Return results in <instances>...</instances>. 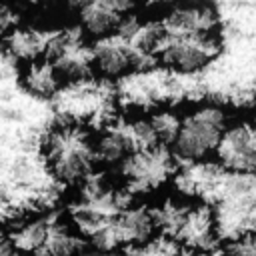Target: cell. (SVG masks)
<instances>
[{
    "label": "cell",
    "mask_w": 256,
    "mask_h": 256,
    "mask_svg": "<svg viewBox=\"0 0 256 256\" xmlns=\"http://www.w3.org/2000/svg\"><path fill=\"white\" fill-rule=\"evenodd\" d=\"M50 58L62 70L66 80H76L94 74V54H92V40L80 34L70 22L64 28L62 36L58 38Z\"/></svg>",
    "instance_id": "obj_14"
},
{
    "label": "cell",
    "mask_w": 256,
    "mask_h": 256,
    "mask_svg": "<svg viewBox=\"0 0 256 256\" xmlns=\"http://www.w3.org/2000/svg\"><path fill=\"white\" fill-rule=\"evenodd\" d=\"M156 234L178 242L188 254L202 256L220 248L222 230L216 206L174 188L148 202Z\"/></svg>",
    "instance_id": "obj_1"
},
{
    "label": "cell",
    "mask_w": 256,
    "mask_h": 256,
    "mask_svg": "<svg viewBox=\"0 0 256 256\" xmlns=\"http://www.w3.org/2000/svg\"><path fill=\"white\" fill-rule=\"evenodd\" d=\"M212 162L232 178L256 176V120L232 116Z\"/></svg>",
    "instance_id": "obj_12"
},
{
    "label": "cell",
    "mask_w": 256,
    "mask_h": 256,
    "mask_svg": "<svg viewBox=\"0 0 256 256\" xmlns=\"http://www.w3.org/2000/svg\"><path fill=\"white\" fill-rule=\"evenodd\" d=\"M254 112H256V110H254ZM254 120H256V114H254Z\"/></svg>",
    "instance_id": "obj_20"
},
{
    "label": "cell",
    "mask_w": 256,
    "mask_h": 256,
    "mask_svg": "<svg viewBox=\"0 0 256 256\" xmlns=\"http://www.w3.org/2000/svg\"><path fill=\"white\" fill-rule=\"evenodd\" d=\"M220 250L224 256H256V224L226 236Z\"/></svg>",
    "instance_id": "obj_18"
},
{
    "label": "cell",
    "mask_w": 256,
    "mask_h": 256,
    "mask_svg": "<svg viewBox=\"0 0 256 256\" xmlns=\"http://www.w3.org/2000/svg\"><path fill=\"white\" fill-rule=\"evenodd\" d=\"M230 118L228 108L212 100L194 102L178 110V126L170 150L180 166L212 162Z\"/></svg>",
    "instance_id": "obj_6"
},
{
    "label": "cell",
    "mask_w": 256,
    "mask_h": 256,
    "mask_svg": "<svg viewBox=\"0 0 256 256\" xmlns=\"http://www.w3.org/2000/svg\"><path fill=\"white\" fill-rule=\"evenodd\" d=\"M38 156L58 188L74 190L102 172L96 130L76 122H52L40 138Z\"/></svg>",
    "instance_id": "obj_2"
},
{
    "label": "cell",
    "mask_w": 256,
    "mask_h": 256,
    "mask_svg": "<svg viewBox=\"0 0 256 256\" xmlns=\"http://www.w3.org/2000/svg\"><path fill=\"white\" fill-rule=\"evenodd\" d=\"M68 22L60 16H30L0 48L18 66L38 58H50Z\"/></svg>",
    "instance_id": "obj_13"
},
{
    "label": "cell",
    "mask_w": 256,
    "mask_h": 256,
    "mask_svg": "<svg viewBox=\"0 0 256 256\" xmlns=\"http://www.w3.org/2000/svg\"><path fill=\"white\" fill-rule=\"evenodd\" d=\"M16 76L20 88L34 100L52 102L62 86L68 82L62 70L52 58H38L16 66Z\"/></svg>",
    "instance_id": "obj_15"
},
{
    "label": "cell",
    "mask_w": 256,
    "mask_h": 256,
    "mask_svg": "<svg viewBox=\"0 0 256 256\" xmlns=\"http://www.w3.org/2000/svg\"><path fill=\"white\" fill-rule=\"evenodd\" d=\"M126 256H192V254H188L178 242L162 234H154L144 242H140L138 246H134Z\"/></svg>",
    "instance_id": "obj_17"
},
{
    "label": "cell",
    "mask_w": 256,
    "mask_h": 256,
    "mask_svg": "<svg viewBox=\"0 0 256 256\" xmlns=\"http://www.w3.org/2000/svg\"><path fill=\"white\" fill-rule=\"evenodd\" d=\"M222 48V34H160L156 30L152 58L154 66L168 74L190 76L216 62Z\"/></svg>",
    "instance_id": "obj_9"
},
{
    "label": "cell",
    "mask_w": 256,
    "mask_h": 256,
    "mask_svg": "<svg viewBox=\"0 0 256 256\" xmlns=\"http://www.w3.org/2000/svg\"><path fill=\"white\" fill-rule=\"evenodd\" d=\"M150 18L160 34H222L220 12L210 0H166Z\"/></svg>",
    "instance_id": "obj_10"
},
{
    "label": "cell",
    "mask_w": 256,
    "mask_h": 256,
    "mask_svg": "<svg viewBox=\"0 0 256 256\" xmlns=\"http://www.w3.org/2000/svg\"><path fill=\"white\" fill-rule=\"evenodd\" d=\"M0 256H20V254L14 250L12 242L8 240V236H6V230H4V228H0Z\"/></svg>",
    "instance_id": "obj_19"
},
{
    "label": "cell",
    "mask_w": 256,
    "mask_h": 256,
    "mask_svg": "<svg viewBox=\"0 0 256 256\" xmlns=\"http://www.w3.org/2000/svg\"><path fill=\"white\" fill-rule=\"evenodd\" d=\"M154 38L156 30L152 18L142 12L116 32L92 40L94 74L116 84L130 74L152 68Z\"/></svg>",
    "instance_id": "obj_4"
},
{
    "label": "cell",
    "mask_w": 256,
    "mask_h": 256,
    "mask_svg": "<svg viewBox=\"0 0 256 256\" xmlns=\"http://www.w3.org/2000/svg\"><path fill=\"white\" fill-rule=\"evenodd\" d=\"M56 120L76 122L98 130L120 108L116 98V84L96 74L68 80L52 100Z\"/></svg>",
    "instance_id": "obj_8"
},
{
    "label": "cell",
    "mask_w": 256,
    "mask_h": 256,
    "mask_svg": "<svg viewBox=\"0 0 256 256\" xmlns=\"http://www.w3.org/2000/svg\"><path fill=\"white\" fill-rule=\"evenodd\" d=\"M134 200L124 192L110 172H98L70 192L64 214L88 246Z\"/></svg>",
    "instance_id": "obj_5"
},
{
    "label": "cell",
    "mask_w": 256,
    "mask_h": 256,
    "mask_svg": "<svg viewBox=\"0 0 256 256\" xmlns=\"http://www.w3.org/2000/svg\"><path fill=\"white\" fill-rule=\"evenodd\" d=\"M20 256H86L88 246L64 210L50 206L16 212L4 226Z\"/></svg>",
    "instance_id": "obj_3"
},
{
    "label": "cell",
    "mask_w": 256,
    "mask_h": 256,
    "mask_svg": "<svg viewBox=\"0 0 256 256\" xmlns=\"http://www.w3.org/2000/svg\"><path fill=\"white\" fill-rule=\"evenodd\" d=\"M180 162L170 146L156 144L128 154L110 174L132 200L150 202L174 186Z\"/></svg>",
    "instance_id": "obj_7"
},
{
    "label": "cell",
    "mask_w": 256,
    "mask_h": 256,
    "mask_svg": "<svg viewBox=\"0 0 256 256\" xmlns=\"http://www.w3.org/2000/svg\"><path fill=\"white\" fill-rule=\"evenodd\" d=\"M142 12V0H86L66 14V22L88 40H98L116 32Z\"/></svg>",
    "instance_id": "obj_11"
},
{
    "label": "cell",
    "mask_w": 256,
    "mask_h": 256,
    "mask_svg": "<svg viewBox=\"0 0 256 256\" xmlns=\"http://www.w3.org/2000/svg\"><path fill=\"white\" fill-rule=\"evenodd\" d=\"M86 256H92V254H86Z\"/></svg>",
    "instance_id": "obj_21"
},
{
    "label": "cell",
    "mask_w": 256,
    "mask_h": 256,
    "mask_svg": "<svg viewBox=\"0 0 256 256\" xmlns=\"http://www.w3.org/2000/svg\"><path fill=\"white\" fill-rule=\"evenodd\" d=\"M26 0H0V46L30 18Z\"/></svg>",
    "instance_id": "obj_16"
}]
</instances>
